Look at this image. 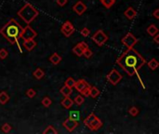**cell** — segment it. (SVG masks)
Instances as JSON below:
<instances>
[{
  "label": "cell",
  "mask_w": 159,
  "mask_h": 134,
  "mask_svg": "<svg viewBox=\"0 0 159 134\" xmlns=\"http://www.w3.org/2000/svg\"><path fill=\"white\" fill-rule=\"evenodd\" d=\"M61 60H62V58L59 55V54L57 53V52H54V53H52L51 54V56L49 57V59H48V61L51 62L52 64H54V65H57V64H59L60 62H61Z\"/></svg>",
  "instance_id": "16"
},
{
  "label": "cell",
  "mask_w": 159,
  "mask_h": 134,
  "mask_svg": "<svg viewBox=\"0 0 159 134\" xmlns=\"http://www.w3.org/2000/svg\"><path fill=\"white\" fill-rule=\"evenodd\" d=\"M124 15L126 16V18H127V19H128V20H133L136 17L137 12H136V10H134L132 7H129V8H128L127 10H125Z\"/></svg>",
  "instance_id": "15"
},
{
  "label": "cell",
  "mask_w": 159,
  "mask_h": 134,
  "mask_svg": "<svg viewBox=\"0 0 159 134\" xmlns=\"http://www.w3.org/2000/svg\"><path fill=\"white\" fill-rule=\"evenodd\" d=\"M147 65H148V67L151 69V70H153V71H154L156 70L157 67H158V65H159V62H157V60L156 59H154V58H153L152 60H150L148 62H147Z\"/></svg>",
  "instance_id": "23"
},
{
  "label": "cell",
  "mask_w": 159,
  "mask_h": 134,
  "mask_svg": "<svg viewBox=\"0 0 159 134\" xmlns=\"http://www.w3.org/2000/svg\"><path fill=\"white\" fill-rule=\"evenodd\" d=\"M38 14H39L38 10L30 3H26L18 12H17V15L27 24H30L38 16Z\"/></svg>",
  "instance_id": "3"
},
{
  "label": "cell",
  "mask_w": 159,
  "mask_h": 134,
  "mask_svg": "<svg viewBox=\"0 0 159 134\" xmlns=\"http://www.w3.org/2000/svg\"><path fill=\"white\" fill-rule=\"evenodd\" d=\"M8 56V50L6 49H0V59H1V60L6 59Z\"/></svg>",
  "instance_id": "34"
},
{
  "label": "cell",
  "mask_w": 159,
  "mask_h": 134,
  "mask_svg": "<svg viewBox=\"0 0 159 134\" xmlns=\"http://www.w3.org/2000/svg\"><path fill=\"white\" fill-rule=\"evenodd\" d=\"M74 84H75V80L73 77H68L64 82V85L67 86L68 88H70V89H73V88L74 87Z\"/></svg>",
  "instance_id": "27"
},
{
  "label": "cell",
  "mask_w": 159,
  "mask_h": 134,
  "mask_svg": "<svg viewBox=\"0 0 159 134\" xmlns=\"http://www.w3.org/2000/svg\"><path fill=\"white\" fill-rule=\"evenodd\" d=\"M84 124H85L90 131H96L102 127V121L100 120L99 117L96 116L94 113H91L86 117L84 120Z\"/></svg>",
  "instance_id": "4"
},
{
  "label": "cell",
  "mask_w": 159,
  "mask_h": 134,
  "mask_svg": "<svg viewBox=\"0 0 159 134\" xmlns=\"http://www.w3.org/2000/svg\"><path fill=\"white\" fill-rule=\"evenodd\" d=\"M92 40H93L99 47H102V46H103L107 42L108 36L107 35H105V33H104L102 29H100V30H98L92 36Z\"/></svg>",
  "instance_id": "6"
},
{
  "label": "cell",
  "mask_w": 159,
  "mask_h": 134,
  "mask_svg": "<svg viewBox=\"0 0 159 134\" xmlns=\"http://www.w3.org/2000/svg\"><path fill=\"white\" fill-rule=\"evenodd\" d=\"M81 35L83 36H85V37H87V36H89V34H90V31H89V28H83L82 30H81Z\"/></svg>",
  "instance_id": "35"
},
{
  "label": "cell",
  "mask_w": 159,
  "mask_h": 134,
  "mask_svg": "<svg viewBox=\"0 0 159 134\" xmlns=\"http://www.w3.org/2000/svg\"><path fill=\"white\" fill-rule=\"evenodd\" d=\"M22 31H23V27L20 26V24L17 22L15 19H10V21H8V22L0 29V34L10 42L11 45L18 44L19 46V38L20 36ZM19 49H20V51H22L20 46H19Z\"/></svg>",
  "instance_id": "2"
},
{
  "label": "cell",
  "mask_w": 159,
  "mask_h": 134,
  "mask_svg": "<svg viewBox=\"0 0 159 134\" xmlns=\"http://www.w3.org/2000/svg\"><path fill=\"white\" fill-rule=\"evenodd\" d=\"M128 113H129V115L132 116H137L138 115H139V109L135 106H131L128 109Z\"/></svg>",
  "instance_id": "30"
},
{
  "label": "cell",
  "mask_w": 159,
  "mask_h": 134,
  "mask_svg": "<svg viewBox=\"0 0 159 134\" xmlns=\"http://www.w3.org/2000/svg\"><path fill=\"white\" fill-rule=\"evenodd\" d=\"M100 1H102V0H100Z\"/></svg>",
  "instance_id": "40"
},
{
  "label": "cell",
  "mask_w": 159,
  "mask_h": 134,
  "mask_svg": "<svg viewBox=\"0 0 159 134\" xmlns=\"http://www.w3.org/2000/svg\"><path fill=\"white\" fill-rule=\"evenodd\" d=\"M146 31H147V33H148L149 36H154V35H156V34H158V28H157L154 24H151V25H149V26L147 27V29H146Z\"/></svg>",
  "instance_id": "20"
},
{
  "label": "cell",
  "mask_w": 159,
  "mask_h": 134,
  "mask_svg": "<svg viewBox=\"0 0 159 134\" xmlns=\"http://www.w3.org/2000/svg\"><path fill=\"white\" fill-rule=\"evenodd\" d=\"M37 36V33L35 30L30 26V25H27L26 27L23 28V31L20 33V38H23V40H28V39H33Z\"/></svg>",
  "instance_id": "8"
},
{
  "label": "cell",
  "mask_w": 159,
  "mask_h": 134,
  "mask_svg": "<svg viewBox=\"0 0 159 134\" xmlns=\"http://www.w3.org/2000/svg\"><path fill=\"white\" fill-rule=\"evenodd\" d=\"M153 16H154L156 20L159 19V8H156V10H154L153 11Z\"/></svg>",
  "instance_id": "38"
},
{
  "label": "cell",
  "mask_w": 159,
  "mask_h": 134,
  "mask_svg": "<svg viewBox=\"0 0 159 134\" xmlns=\"http://www.w3.org/2000/svg\"><path fill=\"white\" fill-rule=\"evenodd\" d=\"M100 95V90L97 87H91L90 86V90H89V97H91L92 99H95L97 98L98 96Z\"/></svg>",
  "instance_id": "18"
},
{
  "label": "cell",
  "mask_w": 159,
  "mask_h": 134,
  "mask_svg": "<svg viewBox=\"0 0 159 134\" xmlns=\"http://www.w3.org/2000/svg\"><path fill=\"white\" fill-rule=\"evenodd\" d=\"M35 95H36V91L33 90V89H28L27 90V91H26V96H27L28 98L33 99Z\"/></svg>",
  "instance_id": "32"
},
{
  "label": "cell",
  "mask_w": 159,
  "mask_h": 134,
  "mask_svg": "<svg viewBox=\"0 0 159 134\" xmlns=\"http://www.w3.org/2000/svg\"><path fill=\"white\" fill-rule=\"evenodd\" d=\"M92 55H93V52H92V50L89 49V48H87L85 50H84L83 52V56L87 58V59H89L90 57H92Z\"/></svg>",
  "instance_id": "31"
},
{
  "label": "cell",
  "mask_w": 159,
  "mask_h": 134,
  "mask_svg": "<svg viewBox=\"0 0 159 134\" xmlns=\"http://www.w3.org/2000/svg\"><path fill=\"white\" fill-rule=\"evenodd\" d=\"M102 5L105 7V8H110L115 3V0H102Z\"/></svg>",
  "instance_id": "29"
},
{
  "label": "cell",
  "mask_w": 159,
  "mask_h": 134,
  "mask_svg": "<svg viewBox=\"0 0 159 134\" xmlns=\"http://www.w3.org/2000/svg\"><path fill=\"white\" fill-rule=\"evenodd\" d=\"M73 10L77 15H82L87 10V6L82 1H77L73 7Z\"/></svg>",
  "instance_id": "12"
},
{
  "label": "cell",
  "mask_w": 159,
  "mask_h": 134,
  "mask_svg": "<svg viewBox=\"0 0 159 134\" xmlns=\"http://www.w3.org/2000/svg\"><path fill=\"white\" fill-rule=\"evenodd\" d=\"M73 89H70V88H68L67 86H63V87H61V90H60V92L64 96V97H70V95L73 93Z\"/></svg>",
  "instance_id": "19"
},
{
  "label": "cell",
  "mask_w": 159,
  "mask_h": 134,
  "mask_svg": "<svg viewBox=\"0 0 159 134\" xmlns=\"http://www.w3.org/2000/svg\"><path fill=\"white\" fill-rule=\"evenodd\" d=\"M69 118L75 120V121H78L80 119V112L79 111H71L69 113Z\"/></svg>",
  "instance_id": "24"
},
{
  "label": "cell",
  "mask_w": 159,
  "mask_h": 134,
  "mask_svg": "<svg viewBox=\"0 0 159 134\" xmlns=\"http://www.w3.org/2000/svg\"><path fill=\"white\" fill-rule=\"evenodd\" d=\"M116 64L122 68L129 77L138 74V71L146 64V60L136 49H128L116 61Z\"/></svg>",
  "instance_id": "1"
},
{
  "label": "cell",
  "mask_w": 159,
  "mask_h": 134,
  "mask_svg": "<svg viewBox=\"0 0 159 134\" xmlns=\"http://www.w3.org/2000/svg\"><path fill=\"white\" fill-rule=\"evenodd\" d=\"M42 104L45 106V107H49L50 105H51L52 103V100L50 99L49 97H48V96H46V97L43 98V100H42Z\"/></svg>",
  "instance_id": "28"
},
{
  "label": "cell",
  "mask_w": 159,
  "mask_h": 134,
  "mask_svg": "<svg viewBox=\"0 0 159 134\" xmlns=\"http://www.w3.org/2000/svg\"><path fill=\"white\" fill-rule=\"evenodd\" d=\"M90 87L89 84L87 83L85 79H79V80L75 81V84H74V89L76 90L78 92H81L82 90H84L85 89H87V88Z\"/></svg>",
  "instance_id": "13"
},
{
  "label": "cell",
  "mask_w": 159,
  "mask_h": 134,
  "mask_svg": "<svg viewBox=\"0 0 159 134\" xmlns=\"http://www.w3.org/2000/svg\"><path fill=\"white\" fill-rule=\"evenodd\" d=\"M43 133L44 134H58V131L53 127V126L49 125L46 128V129L43 131Z\"/></svg>",
  "instance_id": "25"
},
{
  "label": "cell",
  "mask_w": 159,
  "mask_h": 134,
  "mask_svg": "<svg viewBox=\"0 0 159 134\" xmlns=\"http://www.w3.org/2000/svg\"><path fill=\"white\" fill-rule=\"evenodd\" d=\"M87 48H89V46H87V44L86 43L85 41H81V42H79V43L77 45H75L74 47L73 48V52L75 54L76 56L78 57H81L83 56V52H84V50H85Z\"/></svg>",
  "instance_id": "10"
},
{
  "label": "cell",
  "mask_w": 159,
  "mask_h": 134,
  "mask_svg": "<svg viewBox=\"0 0 159 134\" xmlns=\"http://www.w3.org/2000/svg\"><path fill=\"white\" fill-rule=\"evenodd\" d=\"M23 48L28 50V51H31L33 49L35 48L36 46V42L35 41V39H28V40H23Z\"/></svg>",
  "instance_id": "14"
},
{
  "label": "cell",
  "mask_w": 159,
  "mask_h": 134,
  "mask_svg": "<svg viewBox=\"0 0 159 134\" xmlns=\"http://www.w3.org/2000/svg\"><path fill=\"white\" fill-rule=\"evenodd\" d=\"M61 106L65 108V109H70L71 107H72L74 105V100L71 99L70 97H65L63 100H61Z\"/></svg>",
  "instance_id": "17"
},
{
  "label": "cell",
  "mask_w": 159,
  "mask_h": 134,
  "mask_svg": "<svg viewBox=\"0 0 159 134\" xmlns=\"http://www.w3.org/2000/svg\"><path fill=\"white\" fill-rule=\"evenodd\" d=\"M89 90H90V87L87 88V89H85L84 90H82L80 93L82 96H85V97H89Z\"/></svg>",
  "instance_id": "36"
},
{
  "label": "cell",
  "mask_w": 159,
  "mask_h": 134,
  "mask_svg": "<svg viewBox=\"0 0 159 134\" xmlns=\"http://www.w3.org/2000/svg\"><path fill=\"white\" fill-rule=\"evenodd\" d=\"M121 42H122V44L124 46L127 47V49H132L134 48V46L139 42V39L136 38V36H134L132 33H128L122 38Z\"/></svg>",
  "instance_id": "7"
},
{
  "label": "cell",
  "mask_w": 159,
  "mask_h": 134,
  "mask_svg": "<svg viewBox=\"0 0 159 134\" xmlns=\"http://www.w3.org/2000/svg\"><path fill=\"white\" fill-rule=\"evenodd\" d=\"M154 43H156V44H159V35L158 34H156V35H154Z\"/></svg>",
  "instance_id": "39"
},
{
  "label": "cell",
  "mask_w": 159,
  "mask_h": 134,
  "mask_svg": "<svg viewBox=\"0 0 159 134\" xmlns=\"http://www.w3.org/2000/svg\"><path fill=\"white\" fill-rule=\"evenodd\" d=\"M11 129H12V127L11 126L8 124V123H5L4 124L2 127H1V129H2V131L3 132H5V133H8L10 131H11Z\"/></svg>",
  "instance_id": "33"
},
{
  "label": "cell",
  "mask_w": 159,
  "mask_h": 134,
  "mask_svg": "<svg viewBox=\"0 0 159 134\" xmlns=\"http://www.w3.org/2000/svg\"><path fill=\"white\" fill-rule=\"evenodd\" d=\"M33 77H35L36 79H38V80H40V79H42V78L44 77L45 72H44V71L42 70L41 68H36L35 71H33Z\"/></svg>",
  "instance_id": "22"
},
{
  "label": "cell",
  "mask_w": 159,
  "mask_h": 134,
  "mask_svg": "<svg viewBox=\"0 0 159 134\" xmlns=\"http://www.w3.org/2000/svg\"><path fill=\"white\" fill-rule=\"evenodd\" d=\"M63 127L65 128V129L67 131H69V132H73L75 129H76L78 126H79V123H78V121H75V120H73V119H71V118H67L66 120H64V122H63Z\"/></svg>",
  "instance_id": "11"
},
{
  "label": "cell",
  "mask_w": 159,
  "mask_h": 134,
  "mask_svg": "<svg viewBox=\"0 0 159 134\" xmlns=\"http://www.w3.org/2000/svg\"><path fill=\"white\" fill-rule=\"evenodd\" d=\"M123 77L121 75V74L117 71L116 69H112L109 74L106 75V79L109 83H111L112 85H117L121 80H122Z\"/></svg>",
  "instance_id": "5"
},
{
  "label": "cell",
  "mask_w": 159,
  "mask_h": 134,
  "mask_svg": "<svg viewBox=\"0 0 159 134\" xmlns=\"http://www.w3.org/2000/svg\"><path fill=\"white\" fill-rule=\"evenodd\" d=\"M56 2L59 6H61V7H63L65 6L67 2H68V0H56Z\"/></svg>",
  "instance_id": "37"
},
{
  "label": "cell",
  "mask_w": 159,
  "mask_h": 134,
  "mask_svg": "<svg viewBox=\"0 0 159 134\" xmlns=\"http://www.w3.org/2000/svg\"><path fill=\"white\" fill-rule=\"evenodd\" d=\"M8 100H10V96L6 91H1L0 92V103L1 104H6Z\"/></svg>",
  "instance_id": "21"
},
{
  "label": "cell",
  "mask_w": 159,
  "mask_h": 134,
  "mask_svg": "<svg viewBox=\"0 0 159 134\" xmlns=\"http://www.w3.org/2000/svg\"><path fill=\"white\" fill-rule=\"evenodd\" d=\"M73 100H74V103H75L78 106H80L81 104H83V103L85 102V98H84V96L82 95H77V96H75Z\"/></svg>",
  "instance_id": "26"
},
{
  "label": "cell",
  "mask_w": 159,
  "mask_h": 134,
  "mask_svg": "<svg viewBox=\"0 0 159 134\" xmlns=\"http://www.w3.org/2000/svg\"><path fill=\"white\" fill-rule=\"evenodd\" d=\"M61 31L66 37H69L74 33V27L72 23L69 22V21H66V22H64V23L62 24Z\"/></svg>",
  "instance_id": "9"
}]
</instances>
